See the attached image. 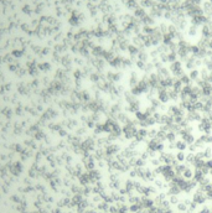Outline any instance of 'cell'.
<instances>
[{"label": "cell", "instance_id": "1", "mask_svg": "<svg viewBox=\"0 0 212 213\" xmlns=\"http://www.w3.org/2000/svg\"><path fill=\"white\" fill-rule=\"evenodd\" d=\"M138 129L139 128L133 127V125H129V124H125L122 128V131H123L124 137H125L127 140H134L136 136V133H138Z\"/></svg>", "mask_w": 212, "mask_h": 213}, {"label": "cell", "instance_id": "2", "mask_svg": "<svg viewBox=\"0 0 212 213\" xmlns=\"http://www.w3.org/2000/svg\"><path fill=\"white\" fill-rule=\"evenodd\" d=\"M170 73L172 74V77H176V78H180L182 74H184V69H182V65L181 62L179 61H175L172 62L171 66H170Z\"/></svg>", "mask_w": 212, "mask_h": 213}, {"label": "cell", "instance_id": "3", "mask_svg": "<svg viewBox=\"0 0 212 213\" xmlns=\"http://www.w3.org/2000/svg\"><path fill=\"white\" fill-rule=\"evenodd\" d=\"M186 120H189L190 123H200L201 119H202V114L200 112H196V110H192V112H187L186 113V116H185Z\"/></svg>", "mask_w": 212, "mask_h": 213}, {"label": "cell", "instance_id": "4", "mask_svg": "<svg viewBox=\"0 0 212 213\" xmlns=\"http://www.w3.org/2000/svg\"><path fill=\"white\" fill-rule=\"evenodd\" d=\"M135 140L141 143V141H147L148 143V129H144V128H139L138 129V133H136V136H135Z\"/></svg>", "mask_w": 212, "mask_h": 213}, {"label": "cell", "instance_id": "5", "mask_svg": "<svg viewBox=\"0 0 212 213\" xmlns=\"http://www.w3.org/2000/svg\"><path fill=\"white\" fill-rule=\"evenodd\" d=\"M157 99L163 103V104H166L170 102V98H169V93H168V89H160L157 91Z\"/></svg>", "mask_w": 212, "mask_h": 213}, {"label": "cell", "instance_id": "6", "mask_svg": "<svg viewBox=\"0 0 212 213\" xmlns=\"http://www.w3.org/2000/svg\"><path fill=\"white\" fill-rule=\"evenodd\" d=\"M156 73H157V76H159L160 79L171 76V73H170V69H168L166 67H157V68H156Z\"/></svg>", "mask_w": 212, "mask_h": 213}, {"label": "cell", "instance_id": "7", "mask_svg": "<svg viewBox=\"0 0 212 213\" xmlns=\"http://www.w3.org/2000/svg\"><path fill=\"white\" fill-rule=\"evenodd\" d=\"M182 87H184V84L181 83V81H180V78H176V77H174V83H172V89L175 91V92H177V93H180V92L182 91Z\"/></svg>", "mask_w": 212, "mask_h": 213}, {"label": "cell", "instance_id": "8", "mask_svg": "<svg viewBox=\"0 0 212 213\" xmlns=\"http://www.w3.org/2000/svg\"><path fill=\"white\" fill-rule=\"evenodd\" d=\"M168 93H169V98H170V101H172V102H175V103L180 101V93H177V92H175L172 88L168 89Z\"/></svg>", "mask_w": 212, "mask_h": 213}, {"label": "cell", "instance_id": "9", "mask_svg": "<svg viewBox=\"0 0 212 213\" xmlns=\"http://www.w3.org/2000/svg\"><path fill=\"white\" fill-rule=\"evenodd\" d=\"M175 146H176V149L179 150V151H184V150L187 148V144H186L182 139H179V140L175 141Z\"/></svg>", "mask_w": 212, "mask_h": 213}, {"label": "cell", "instance_id": "10", "mask_svg": "<svg viewBox=\"0 0 212 213\" xmlns=\"http://www.w3.org/2000/svg\"><path fill=\"white\" fill-rule=\"evenodd\" d=\"M189 77L191 78V81L195 82L196 79L200 78V71L196 69V68H195V69H191L190 72H189Z\"/></svg>", "mask_w": 212, "mask_h": 213}, {"label": "cell", "instance_id": "11", "mask_svg": "<svg viewBox=\"0 0 212 213\" xmlns=\"http://www.w3.org/2000/svg\"><path fill=\"white\" fill-rule=\"evenodd\" d=\"M138 97H135V95H133L132 93H130V91H128V92H125V93H124V101H125L128 104H130L133 101H134V99H136Z\"/></svg>", "mask_w": 212, "mask_h": 213}, {"label": "cell", "instance_id": "12", "mask_svg": "<svg viewBox=\"0 0 212 213\" xmlns=\"http://www.w3.org/2000/svg\"><path fill=\"white\" fill-rule=\"evenodd\" d=\"M180 81H181V83L184 86H187V84H192V81H191V78L189 77V74H186V73H184L182 76L180 77Z\"/></svg>", "mask_w": 212, "mask_h": 213}, {"label": "cell", "instance_id": "13", "mask_svg": "<svg viewBox=\"0 0 212 213\" xmlns=\"http://www.w3.org/2000/svg\"><path fill=\"white\" fill-rule=\"evenodd\" d=\"M177 140V134L174 131H169L168 135H166V141H169V143H175Z\"/></svg>", "mask_w": 212, "mask_h": 213}, {"label": "cell", "instance_id": "14", "mask_svg": "<svg viewBox=\"0 0 212 213\" xmlns=\"http://www.w3.org/2000/svg\"><path fill=\"white\" fill-rule=\"evenodd\" d=\"M198 137H200L205 144H212V134H201Z\"/></svg>", "mask_w": 212, "mask_h": 213}, {"label": "cell", "instance_id": "15", "mask_svg": "<svg viewBox=\"0 0 212 213\" xmlns=\"http://www.w3.org/2000/svg\"><path fill=\"white\" fill-rule=\"evenodd\" d=\"M134 115H135L134 118H135L136 120H139V122H141V120H144L145 118H147V116H149V115L145 114V112H144V110H139V112H136Z\"/></svg>", "mask_w": 212, "mask_h": 213}, {"label": "cell", "instance_id": "16", "mask_svg": "<svg viewBox=\"0 0 212 213\" xmlns=\"http://www.w3.org/2000/svg\"><path fill=\"white\" fill-rule=\"evenodd\" d=\"M209 76H210V71L207 68H202L200 71V78L203 79V81H207V79H209Z\"/></svg>", "mask_w": 212, "mask_h": 213}, {"label": "cell", "instance_id": "17", "mask_svg": "<svg viewBox=\"0 0 212 213\" xmlns=\"http://www.w3.org/2000/svg\"><path fill=\"white\" fill-rule=\"evenodd\" d=\"M157 134V129L155 128H149L148 129V139H154Z\"/></svg>", "mask_w": 212, "mask_h": 213}, {"label": "cell", "instance_id": "18", "mask_svg": "<svg viewBox=\"0 0 212 213\" xmlns=\"http://www.w3.org/2000/svg\"><path fill=\"white\" fill-rule=\"evenodd\" d=\"M195 67H196V66H195L194 60H189V61H187V63H186V68L191 71V69H195Z\"/></svg>", "mask_w": 212, "mask_h": 213}, {"label": "cell", "instance_id": "19", "mask_svg": "<svg viewBox=\"0 0 212 213\" xmlns=\"http://www.w3.org/2000/svg\"><path fill=\"white\" fill-rule=\"evenodd\" d=\"M203 156H206V157H211L212 156V148H206L205 149V151H203Z\"/></svg>", "mask_w": 212, "mask_h": 213}, {"label": "cell", "instance_id": "20", "mask_svg": "<svg viewBox=\"0 0 212 213\" xmlns=\"http://www.w3.org/2000/svg\"><path fill=\"white\" fill-rule=\"evenodd\" d=\"M130 141H132V143L129 144V148H128L129 150H133V149H135V148H136V145L139 144V141H136L135 139H134V140H130Z\"/></svg>", "mask_w": 212, "mask_h": 213}, {"label": "cell", "instance_id": "21", "mask_svg": "<svg viewBox=\"0 0 212 213\" xmlns=\"http://www.w3.org/2000/svg\"><path fill=\"white\" fill-rule=\"evenodd\" d=\"M176 159L179 161H182L185 159V154H184V151H179L177 152V155H176Z\"/></svg>", "mask_w": 212, "mask_h": 213}, {"label": "cell", "instance_id": "22", "mask_svg": "<svg viewBox=\"0 0 212 213\" xmlns=\"http://www.w3.org/2000/svg\"><path fill=\"white\" fill-rule=\"evenodd\" d=\"M136 66H138V68H139V69L144 71V68H145V62H143V61H138V62H136Z\"/></svg>", "mask_w": 212, "mask_h": 213}, {"label": "cell", "instance_id": "23", "mask_svg": "<svg viewBox=\"0 0 212 213\" xmlns=\"http://www.w3.org/2000/svg\"><path fill=\"white\" fill-rule=\"evenodd\" d=\"M164 143H159L157 144V146H156V151H163L164 150Z\"/></svg>", "mask_w": 212, "mask_h": 213}, {"label": "cell", "instance_id": "24", "mask_svg": "<svg viewBox=\"0 0 212 213\" xmlns=\"http://www.w3.org/2000/svg\"><path fill=\"white\" fill-rule=\"evenodd\" d=\"M187 148H189V150H190L191 152H195V151H196V149H197V148H196V145H195V144H190V145L187 146Z\"/></svg>", "mask_w": 212, "mask_h": 213}, {"label": "cell", "instance_id": "25", "mask_svg": "<svg viewBox=\"0 0 212 213\" xmlns=\"http://www.w3.org/2000/svg\"><path fill=\"white\" fill-rule=\"evenodd\" d=\"M194 159H195L194 152H191V154H189V155H187V161H194Z\"/></svg>", "mask_w": 212, "mask_h": 213}, {"label": "cell", "instance_id": "26", "mask_svg": "<svg viewBox=\"0 0 212 213\" xmlns=\"http://www.w3.org/2000/svg\"><path fill=\"white\" fill-rule=\"evenodd\" d=\"M201 65H202V61H196V62H195V66H196V67H200Z\"/></svg>", "mask_w": 212, "mask_h": 213}, {"label": "cell", "instance_id": "27", "mask_svg": "<svg viewBox=\"0 0 212 213\" xmlns=\"http://www.w3.org/2000/svg\"><path fill=\"white\" fill-rule=\"evenodd\" d=\"M161 61H163V62H166V61H168V58H166V56H161Z\"/></svg>", "mask_w": 212, "mask_h": 213}, {"label": "cell", "instance_id": "28", "mask_svg": "<svg viewBox=\"0 0 212 213\" xmlns=\"http://www.w3.org/2000/svg\"><path fill=\"white\" fill-rule=\"evenodd\" d=\"M130 53H135V48H130Z\"/></svg>", "mask_w": 212, "mask_h": 213}, {"label": "cell", "instance_id": "29", "mask_svg": "<svg viewBox=\"0 0 212 213\" xmlns=\"http://www.w3.org/2000/svg\"><path fill=\"white\" fill-rule=\"evenodd\" d=\"M211 102H212V95H211Z\"/></svg>", "mask_w": 212, "mask_h": 213}]
</instances>
